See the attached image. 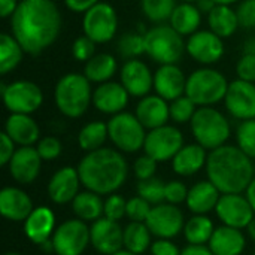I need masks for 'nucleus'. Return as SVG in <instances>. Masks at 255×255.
Returning <instances> with one entry per match:
<instances>
[{
	"label": "nucleus",
	"instance_id": "09e8293b",
	"mask_svg": "<svg viewBox=\"0 0 255 255\" xmlns=\"http://www.w3.org/2000/svg\"><path fill=\"white\" fill-rule=\"evenodd\" d=\"M188 188L181 181H170L166 184V202L170 205H179L187 202Z\"/></svg>",
	"mask_w": 255,
	"mask_h": 255
},
{
	"label": "nucleus",
	"instance_id": "7ed1b4c3",
	"mask_svg": "<svg viewBox=\"0 0 255 255\" xmlns=\"http://www.w3.org/2000/svg\"><path fill=\"white\" fill-rule=\"evenodd\" d=\"M251 160L239 146L223 145L212 149L206 161L208 179L221 194H241L254 179Z\"/></svg>",
	"mask_w": 255,
	"mask_h": 255
},
{
	"label": "nucleus",
	"instance_id": "864d4df0",
	"mask_svg": "<svg viewBox=\"0 0 255 255\" xmlns=\"http://www.w3.org/2000/svg\"><path fill=\"white\" fill-rule=\"evenodd\" d=\"M151 254L152 255H181L179 248L170 242V239H158L152 242L151 245Z\"/></svg>",
	"mask_w": 255,
	"mask_h": 255
},
{
	"label": "nucleus",
	"instance_id": "4c0bfd02",
	"mask_svg": "<svg viewBox=\"0 0 255 255\" xmlns=\"http://www.w3.org/2000/svg\"><path fill=\"white\" fill-rule=\"evenodd\" d=\"M145 16L152 22H164L170 19L176 1L175 0H140Z\"/></svg>",
	"mask_w": 255,
	"mask_h": 255
},
{
	"label": "nucleus",
	"instance_id": "a878e982",
	"mask_svg": "<svg viewBox=\"0 0 255 255\" xmlns=\"http://www.w3.org/2000/svg\"><path fill=\"white\" fill-rule=\"evenodd\" d=\"M4 133L19 146H33L40 136L37 123L27 114H10L4 123Z\"/></svg>",
	"mask_w": 255,
	"mask_h": 255
},
{
	"label": "nucleus",
	"instance_id": "0e129e2a",
	"mask_svg": "<svg viewBox=\"0 0 255 255\" xmlns=\"http://www.w3.org/2000/svg\"><path fill=\"white\" fill-rule=\"evenodd\" d=\"M112 255H137L134 254V253H131V251H128V250H120L118 253H115V254Z\"/></svg>",
	"mask_w": 255,
	"mask_h": 255
},
{
	"label": "nucleus",
	"instance_id": "393cba45",
	"mask_svg": "<svg viewBox=\"0 0 255 255\" xmlns=\"http://www.w3.org/2000/svg\"><path fill=\"white\" fill-rule=\"evenodd\" d=\"M55 232V215L46 206H37L24 221L25 236L36 245L49 241Z\"/></svg>",
	"mask_w": 255,
	"mask_h": 255
},
{
	"label": "nucleus",
	"instance_id": "9d476101",
	"mask_svg": "<svg viewBox=\"0 0 255 255\" xmlns=\"http://www.w3.org/2000/svg\"><path fill=\"white\" fill-rule=\"evenodd\" d=\"M84 34L96 43H106L112 40L118 30V15L114 6L99 1L84 13L82 19Z\"/></svg>",
	"mask_w": 255,
	"mask_h": 255
},
{
	"label": "nucleus",
	"instance_id": "aec40b11",
	"mask_svg": "<svg viewBox=\"0 0 255 255\" xmlns=\"http://www.w3.org/2000/svg\"><path fill=\"white\" fill-rule=\"evenodd\" d=\"M42 161L34 146H19L7 164L9 173L18 184H31L39 176Z\"/></svg>",
	"mask_w": 255,
	"mask_h": 255
},
{
	"label": "nucleus",
	"instance_id": "f257e3e1",
	"mask_svg": "<svg viewBox=\"0 0 255 255\" xmlns=\"http://www.w3.org/2000/svg\"><path fill=\"white\" fill-rule=\"evenodd\" d=\"M10 30L25 54L39 55L60 34V10L52 0H21L10 16Z\"/></svg>",
	"mask_w": 255,
	"mask_h": 255
},
{
	"label": "nucleus",
	"instance_id": "cd10ccee",
	"mask_svg": "<svg viewBox=\"0 0 255 255\" xmlns=\"http://www.w3.org/2000/svg\"><path fill=\"white\" fill-rule=\"evenodd\" d=\"M221 191L208 179L200 181L188 190L187 206L194 215H206L217 208Z\"/></svg>",
	"mask_w": 255,
	"mask_h": 255
},
{
	"label": "nucleus",
	"instance_id": "3c124183",
	"mask_svg": "<svg viewBox=\"0 0 255 255\" xmlns=\"http://www.w3.org/2000/svg\"><path fill=\"white\" fill-rule=\"evenodd\" d=\"M236 73L239 79L255 82V55L244 54L236 64Z\"/></svg>",
	"mask_w": 255,
	"mask_h": 255
},
{
	"label": "nucleus",
	"instance_id": "c85d7f7f",
	"mask_svg": "<svg viewBox=\"0 0 255 255\" xmlns=\"http://www.w3.org/2000/svg\"><path fill=\"white\" fill-rule=\"evenodd\" d=\"M206 149L199 143L184 145L172 160V169L179 176H191L206 166Z\"/></svg>",
	"mask_w": 255,
	"mask_h": 255
},
{
	"label": "nucleus",
	"instance_id": "4d7b16f0",
	"mask_svg": "<svg viewBox=\"0 0 255 255\" xmlns=\"http://www.w3.org/2000/svg\"><path fill=\"white\" fill-rule=\"evenodd\" d=\"M181 255H214L209 247L205 245H188L181 251Z\"/></svg>",
	"mask_w": 255,
	"mask_h": 255
},
{
	"label": "nucleus",
	"instance_id": "f3484780",
	"mask_svg": "<svg viewBox=\"0 0 255 255\" xmlns=\"http://www.w3.org/2000/svg\"><path fill=\"white\" fill-rule=\"evenodd\" d=\"M185 49L197 63L214 64L220 61L224 55V42L223 37H220L214 31L202 30L193 33L188 37Z\"/></svg>",
	"mask_w": 255,
	"mask_h": 255
},
{
	"label": "nucleus",
	"instance_id": "6e6d98bb",
	"mask_svg": "<svg viewBox=\"0 0 255 255\" xmlns=\"http://www.w3.org/2000/svg\"><path fill=\"white\" fill-rule=\"evenodd\" d=\"M18 0H0V16L7 18L12 16L15 9L18 7Z\"/></svg>",
	"mask_w": 255,
	"mask_h": 255
},
{
	"label": "nucleus",
	"instance_id": "7c9ffc66",
	"mask_svg": "<svg viewBox=\"0 0 255 255\" xmlns=\"http://www.w3.org/2000/svg\"><path fill=\"white\" fill-rule=\"evenodd\" d=\"M208 22L211 31H214L223 39L233 36L238 27L241 25L236 10H233L227 4H217L208 13Z\"/></svg>",
	"mask_w": 255,
	"mask_h": 255
},
{
	"label": "nucleus",
	"instance_id": "680f3d73",
	"mask_svg": "<svg viewBox=\"0 0 255 255\" xmlns=\"http://www.w3.org/2000/svg\"><path fill=\"white\" fill-rule=\"evenodd\" d=\"M247 230H248V235H250V238L253 239L255 242V217H254V220L250 223V226L247 227Z\"/></svg>",
	"mask_w": 255,
	"mask_h": 255
},
{
	"label": "nucleus",
	"instance_id": "e2e57ef3",
	"mask_svg": "<svg viewBox=\"0 0 255 255\" xmlns=\"http://www.w3.org/2000/svg\"><path fill=\"white\" fill-rule=\"evenodd\" d=\"M217 4H227V6H230V4H233V3H236L238 0H214Z\"/></svg>",
	"mask_w": 255,
	"mask_h": 255
},
{
	"label": "nucleus",
	"instance_id": "4468645a",
	"mask_svg": "<svg viewBox=\"0 0 255 255\" xmlns=\"http://www.w3.org/2000/svg\"><path fill=\"white\" fill-rule=\"evenodd\" d=\"M215 212L224 226L239 230L247 229L255 215L247 196L244 197L241 194H221Z\"/></svg>",
	"mask_w": 255,
	"mask_h": 255
},
{
	"label": "nucleus",
	"instance_id": "13d9d810",
	"mask_svg": "<svg viewBox=\"0 0 255 255\" xmlns=\"http://www.w3.org/2000/svg\"><path fill=\"white\" fill-rule=\"evenodd\" d=\"M196 6L199 7V10L202 13H209L217 6V3L214 0H197L196 1Z\"/></svg>",
	"mask_w": 255,
	"mask_h": 255
},
{
	"label": "nucleus",
	"instance_id": "bf43d9fd",
	"mask_svg": "<svg viewBox=\"0 0 255 255\" xmlns=\"http://www.w3.org/2000/svg\"><path fill=\"white\" fill-rule=\"evenodd\" d=\"M247 199L251 203V206H253V209H254L255 212V178L251 181V184L247 188Z\"/></svg>",
	"mask_w": 255,
	"mask_h": 255
},
{
	"label": "nucleus",
	"instance_id": "de8ad7c7",
	"mask_svg": "<svg viewBox=\"0 0 255 255\" xmlns=\"http://www.w3.org/2000/svg\"><path fill=\"white\" fill-rule=\"evenodd\" d=\"M157 163L152 157H149L148 154L145 155H140L134 164H133V172L136 175V178L139 181H145V179H149V178H154L155 176V172H157Z\"/></svg>",
	"mask_w": 255,
	"mask_h": 255
},
{
	"label": "nucleus",
	"instance_id": "5fc2aeb1",
	"mask_svg": "<svg viewBox=\"0 0 255 255\" xmlns=\"http://www.w3.org/2000/svg\"><path fill=\"white\" fill-rule=\"evenodd\" d=\"M100 0H64L67 9L76 13H85L88 9H91L94 4H97Z\"/></svg>",
	"mask_w": 255,
	"mask_h": 255
},
{
	"label": "nucleus",
	"instance_id": "423d86ee",
	"mask_svg": "<svg viewBox=\"0 0 255 255\" xmlns=\"http://www.w3.org/2000/svg\"><path fill=\"white\" fill-rule=\"evenodd\" d=\"M229 90L227 78L209 67L197 69L187 78L185 96L190 97L197 106H212L226 99Z\"/></svg>",
	"mask_w": 255,
	"mask_h": 255
},
{
	"label": "nucleus",
	"instance_id": "1a4fd4ad",
	"mask_svg": "<svg viewBox=\"0 0 255 255\" xmlns=\"http://www.w3.org/2000/svg\"><path fill=\"white\" fill-rule=\"evenodd\" d=\"M4 108L10 114H33L43 103V93L39 85L31 81L19 79L12 84H0Z\"/></svg>",
	"mask_w": 255,
	"mask_h": 255
},
{
	"label": "nucleus",
	"instance_id": "5701e85b",
	"mask_svg": "<svg viewBox=\"0 0 255 255\" xmlns=\"http://www.w3.org/2000/svg\"><path fill=\"white\" fill-rule=\"evenodd\" d=\"M30 196L16 187H4L0 191V214L9 221H25L33 211Z\"/></svg>",
	"mask_w": 255,
	"mask_h": 255
},
{
	"label": "nucleus",
	"instance_id": "20e7f679",
	"mask_svg": "<svg viewBox=\"0 0 255 255\" xmlns=\"http://www.w3.org/2000/svg\"><path fill=\"white\" fill-rule=\"evenodd\" d=\"M54 100L64 117L79 118L93 103L91 82L84 73H66L55 85Z\"/></svg>",
	"mask_w": 255,
	"mask_h": 255
},
{
	"label": "nucleus",
	"instance_id": "ea45409f",
	"mask_svg": "<svg viewBox=\"0 0 255 255\" xmlns=\"http://www.w3.org/2000/svg\"><path fill=\"white\" fill-rule=\"evenodd\" d=\"M137 196H140L151 205H160L163 203V200H166V184L155 176L145 181H139Z\"/></svg>",
	"mask_w": 255,
	"mask_h": 255
},
{
	"label": "nucleus",
	"instance_id": "a18cd8bd",
	"mask_svg": "<svg viewBox=\"0 0 255 255\" xmlns=\"http://www.w3.org/2000/svg\"><path fill=\"white\" fill-rule=\"evenodd\" d=\"M127 209V200L120 194H109L105 200V211L103 215L112 221H120L126 215Z\"/></svg>",
	"mask_w": 255,
	"mask_h": 255
},
{
	"label": "nucleus",
	"instance_id": "a19ab883",
	"mask_svg": "<svg viewBox=\"0 0 255 255\" xmlns=\"http://www.w3.org/2000/svg\"><path fill=\"white\" fill-rule=\"evenodd\" d=\"M238 146L250 157L255 158V118L245 120L236 130Z\"/></svg>",
	"mask_w": 255,
	"mask_h": 255
},
{
	"label": "nucleus",
	"instance_id": "39448f33",
	"mask_svg": "<svg viewBox=\"0 0 255 255\" xmlns=\"http://www.w3.org/2000/svg\"><path fill=\"white\" fill-rule=\"evenodd\" d=\"M190 123L196 142L205 149H217L226 145L230 137V124L227 118L211 106L199 108Z\"/></svg>",
	"mask_w": 255,
	"mask_h": 255
},
{
	"label": "nucleus",
	"instance_id": "e433bc0d",
	"mask_svg": "<svg viewBox=\"0 0 255 255\" xmlns=\"http://www.w3.org/2000/svg\"><path fill=\"white\" fill-rule=\"evenodd\" d=\"M214 232V223L206 215H194L184 226V236L190 245L209 244Z\"/></svg>",
	"mask_w": 255,
	"mask_h": 255
},
{
	"label": "nucleus",
	"instance_id": "8fccbe9b",
	"mask_svg": "<svg viewBox=\"0 0 255 255\" xmlns=\"http://www.w3.org/2000/svg\"><path fill=\"white\" fill-rule=\"evenodd\" d=\"M239 24L245 28H255V0H242L236 9Z\"/></svg>",
	"mask_w": 255,
	"mask_h": 255
},
{
	"label": "nucleus",
	"instance_id": "2f4dec72",
	"mask_svg": "<svg viewBox=\"0 0 255 255\" xmlns=\"http://www.w3.org/2000/svg\"><path fill=\"white\" fill-rule=\"evenodd\" d=\"M117 69H118L117 58L111 54L100 52L85 63L84 75L88 78L90 82L103 84V82H108L115 75Z\"/></svg>",
	"mask_w": 255,
	"mask_h": 255
},
{
	"label": "nucleus",
	"instance_id": "f704fd0d",
	"mask_svg": "<svg viewBox=\"0 0 255 255\" xmlns=\"http://www.w3.org/2000/svg\"><path fill=\"white\" fill-rule=\"evenodd\" d=\"M151 235L146 223L131 221L124 229V248L137 255L143 254L152 245Z\"/></svg>",
	"mask_w": 255,
	"mask_h": 255
},
{
	"label": "nucleus",
	"instance_id": "4be33fe9",
	"mask_svg": "<svg viewBox=\"0 0 255 255\" xmlns=\"http://www.w3.org/2000/svg\"><path fill=\"white\" fill-rule=\"evenodd\" d=\"M185 87L187 78L176 64H161L154 75V90L167 102L184 96Z\"/></svg>",
	"mask_w": 255,
	"mask_h": 255
},
{
	"label": "nucleus",
	"instance_id": "473e14b6",
	"mask_svg": "<svg viewBox=\"0 0 255 255\" xmlns=\"http://www.w3.org/2000/svg\"><path fill=\"white\" fill-rule=\"evenodd\" d=\"M72 209L76 217L82 221H97L102 218L105 211V202L102 200L100 194L94 191H82L72 202Z\"/></svg>",
	"mask_w": 255,
	"mask_h": 255
},
{
	"label": "nucleus",
	"instance_id": "dca6fc26",
	"mask_svg": "<svg viewBox=\"0 0 255 255\" xmlns=\"http://www.w3.org/2000/svg\"><path fill=\"white\" fill-rule=\"evenodd\" d=\"M226 108L238 120L255 118V84L236 79L229 84L226 94Z\"/></svg>",
	"mask_w": 255,
	"mask_h": 255
},
{
	"label": "nucleus",
	"instance_id": "58836bf2",
	"mask_svg": "<svg viewBox=\"0 0 255 255\" xmlns=\"http://www.w3.org/2000/svg\"><path fill=\"white\" fill-rule=\"evenodd\" d=\"M117 49L127 60L137 58L145 52V36L140 33H124L118 40Z\"/></svg>",
	"mask_w": 255,
	"mask_h": 255
},
{
	"label": "nucleus",
	"instance_id": "c9c22d12",
	"mask_svg": "<svg viewBox=\"0 0 255 255\" xmlns=\"http://www.w3.org/2000/svg\"><path fill=\"white\" fill-rule=\"evenodd\" d=\"M24 49L13 34L1 33L0 34V73L6 75L12 72L21 61Z\"/></svg>",
	"mask_w": 255,
	"mask_h": 255
},
{
	"label": "nucleus",
	"instance_id": "603ef678",
	"mask_svg": "<svg viewBox=\"0 0 255 255\" xmlns=\"http://www.w3.org/2000/svg\"><path fill=\"white\" fill-rule=\"evenodd\" d=\"M15 142L4 133L1 131L0 134V166H7L10 158L15 154Z\"/></svg>",
	"mask_w": 255,
	"mask_h": 255
},
{
	"label": "nucleus",
	"instance_id": "0eeeda50",
	"mask_svg": "<svg viewBox=\"0 0 255 255\" xmlns=\"http://www.w3.org/2000/svg\"><path fill=\"white\" fill-rule=\"evenodd\" d=\"M143 36L145 54L158 64H176L187 51L182 36L172 25H155Z\"/></svg>",
	"mask_w": 255,
	"mask_h": 255
},
{
	"label": "nucleus",
	"instance_id": "338daca9",
	"mask_svg": "<svg viewBox=\"0 0 255 255\" xmlns=\"http://www.w3.org/2000/svg\"><path fill=\"white\" fill-rule=\"evenodd\" d=\"M182 1H190V3H193V1H197V0H182Z\"/></svg>",
	"mask_w": 255,
	"mask_h": 255
},
{
	"label": "nucleus",
	"instance_id": "79ce46f5",
	"mask_svg": "<svg viewBox=\"0 0 255 255\" xmlns=\"http://www.w3.org/2000/svg\"><path fill=\"white\" fill-rule=\"evenodd\" d=\"M170 120H173L178 124H185L188 121L193 120L194 114H196V103L187 97L185 94L175 99L173 102H170Z\"/></svg>",
	"mask_w": 255,
	"mask_h": 255
},
{
	"label": "nucleus",
	"instance_id": "49530a36",
	"mask_svg": "<svg viewBox=\"0 0 255 255\" xmlns=\"http://www.w3.org/2000/svg\"><path fill=\"white\" fill-rule=\"evenodd\" d=\"M36 149L40 155V158L43 161H51V160H55L57 157H60L61 154V142L54 137V136H46L43 139H40L36 145Z\"/></svg>",
	"mask_w": 255,
	"mask_h": 255
},
{
	"label": "nucleus",
	"instance_id": "052dcab7",
	"mask_svg": "<svg viewBox=\"0 0 255 255\" xmlns=\"http://www.w3.org/2000/svg\"><path fill=\"white\" fill-rule=\"evenodd\" d=\"M244 54H253V55H255V37L247 39V42L244 43Z\"/></svg>",
	"mask_w": 255,
	"mask_h": 255
},
{
	"label": "nucleus",
	"instance_id": "72a5a7b5",
	"mask_svg": "<svg viewBox=\"0 0 255 255\" xmlns=\"http://www.w3.org/2000/svg\"><path fill=\"white\" fill-rule=\"evenodd\" d=\"M109 137L108 124L103 121H91L85 124L78 134V145L82 151L91 152L103 148V143Z\"/></svg>",
	"mask_w": 255,
	"mask_h": 255
},
{
	"label": "nucleus",
	"instance_id": "6e6552de",
	"mask_svg": "<svg viewBox=\"0 0 255 255\" xmlns=\"http://www.w3.org/2000/svg\"><path fill=\"white\" fill-rule=\"evenodd\" d=\"M146 128L130 112H120L112 115L108 123L109 139L117 149L123 152H137L143 148L146 139Z\"/></svg>",
	"mask_w": 255,
	"mask_h": 255
},
{
	"label": "nucleus",
	"instance_id": "69168bd1",
	"mask_svg": "<svg viewBox=\"0 0 255 255\" xmlns=\"http://www.w3.org/2000/svg\"><path fill=\"white\" fill-rule=\"evenodd\" d=\"M4 255H21V254H18V253H6Z\"/></svg>",
	"mask_w": 255,
	"mask_h": 255
},
{
	"label": "nucleus",
	"instance_id": "f03ea898",
	"mask_svg": "<svg viewBox=\"0 0 255 255\" xmlns=\"http://www.w3.org/2000/svg\"><path fill=\"white\" fill-rule=\"evenodd\" d=\"M76 169L82 185L100 196L114 194L128 176L127 160L120 151L112 148H99L87 152Z\"/></svg>",
	"mask_w": 255,
	"mask_h": 255
},
{
	"label": "nucleus",
	"instance_id": "bb28decb",
	"mask_svg": "<svg viewBox=\"0 0 255 255\" xmlns=\"http://www.w3.org/2000/svg\"><path fill=\"white\" fill-rule=\"evenodd\" d=\"M208 247L214 255H241L247 247V239L239 229L221 226L215 229Z\"/></svg>",
	"mask_w": 255,
	"mask_h": 255
},
{
	"label": "nucleus",
	"instance_id": "9b49d317",
	"mask_svg": "<svg viewBox=\"0 0 255 255\" xmlns=\"http://www.w3.org/2000/svg\"><path fill=\"white\" fill-rule=\"evenodd\" d=\"M51 241L57 255H81L91 244L90 227L79 218L67 220L55 229Z\"/></svg>",
	"mask_w": 255,
	"mask_h": 255
},
{
	"label": "nucleus",
	"instance_id": "c03bdc74",
	"mask_svg": "<svg viewBox=\"0 0 255 255\" xmlns=\"http://www.w3.org/2000/svg\"><path fill=\"white\" fill-rule=\"evenodd\" d=\"M72 55L76 61L87 63L90 58L96 55V42L90 39L87 34L76 37L72 45Z\"/></svg>",
	"mask_w": 255,
	"mask_h": 255
},
{
	"label": "nucleus",
	"instance_id": "6ab92c4d",
	"mask_svg": "<svg viewBox=\"0 0 255 255\" xmlns=\"http://www.w3.org/2000/svg\"><path fill=\"white\" fill-rule=\"evenodd\" d=\"M81 176L78 169L66 166L58 169L48 182V196L57 205H66L73 202L79 193Z\"/></svg>",
	"mask_w": 255,
	"mask_h": 255
},
{
	"label": "nucleus",
	"instance_id": "a211bd4d",
	"mask_svg": "<svg viewBox=\"0 0 255 255\" xmlns=\"http://www.w3.org/2000/svg\"><path fill=\"white\" fill-rule=\"evenodd\" d=\"M120 78L124 88L133 97L142 99L148 96L151 88H154V75L151 73L149 67L137 58L127 60L123 64Z\"/></svg>",
	"mask_w": 255,
	"mask_h": 255
},
{
	"label": "nucleus",
	"instance_id": "f8f14e48",
	"mask_svg": "<svg viewBox=\"0 0 255 255\" xmlns=\"http://www.w3.org/2000/svg\"><path fill=\"white\" fill-rule=\"evenodd\" d=\"M184 146L182 133L173 126H161L158 128L149 130L145 139V154L152 157L155 161L173 160V157Z\"/></svg>",
	"mask_w": 255,
	"mask_h": 255
},
{
	"label": "nucleus",
	"instance_id": "c756f323",
	"mask_svg": "<svg viewBox=\"0 0 255 255\" xmlns=\"http://www.w3.org/2000/svg\"><path fill=\"white\" fill-rule=\"evenodd\" d=\"M169 21H170V25L181 36H191L193 33L197 31L202 22V12L194 3L182 1L176 4Z\"/></svg>",
	"mask_w": 255,
	"mask_h": 255
},
{
	"label": "nucleus",
	"instance_id": "774afa93",
	"mask_svg": "<svg viewBox=\"0 0 255 255\" xmlns=\"http://www.w3.org/2000/svg\"><path fill=\"white\" fill-rule=\"evenodd\" d=\"M254 255H255V253H254Z\"/></svg>",
	"mask_w": 255,
	"mask_h": 255
},
{
	"label": "nucleus",
	"instance_id": "412c9836",
	"mask_svg": "<svg viewBox=\"0 0 255 255\" xmlns=\"http://www.w3.org/2000/svg\"><path fill=\"white\" fill-rule=\"evenodd\" d=\"M128 91L120 82H103L93 91V105L97 111L106 115H117L124 112L128 105Z\"/></svg>",
	"mask_w": 255,
	"mask_h": 255
},
{
	"label": "nucleus",
	"instance_id": "2eb2a0df",
	"mask_svg": "<svg viewBox=\"0 0 255 255\" xmlns=\"http://www.w3.org/2000/svg\"><path fill=\"white\" fill-rule=\"evenodd\" d=\"M90 242L99 254H115L124 247V229L118 221L102 217L90 227Z\"/></svg>",
	"mask_w": 255,
	"mask_h": 255
},
{
	"label": "nucleus",
	"instance_id": "37998d69",
	"mask_svg": "<svg viewBox=\"0 0 255 255\" xmlns=\"http://www.w3.org/2000/svg\"><path fill=\"white\" fill-rule=\"evenodd\" d=\"M152 206L149 202L142 199L140 196L133 197L127 200V209H126V217L130 221H137V223H145Z\"/></svg>",
	"mask_w": 255,
	"mask_h": 255
},
{
	"label": "nucleus",
	"instance_id": "b1692460",
	"mask_svg": "<svg viewBox=\"0 0 255 255\" xmlns=\"http://www.w3.org/2000/svg\"><path fill=\"white\" fill-rule=\"evenodd\" d=\"M137 120L146 130H154L166 126L170 118V106L160 96H145L136 106Z\"/></svg>",
	"mask_w": 255,
	"mask_h": 255
},
{
	"label": "nucleus",
	"instance_id": "ddd939ff",
	"mask_svg": "<svg viewBox=\"0 0 255 255\" xmlns=\"http://www.w3.org/2000/svg\"><path fill=\"white\" fill-rule=\"evenodd\" d=\"M146 226L149 232L158 239H172L184 230V215L176 205L160 203L154 205L148 218Z\"/></svg>",
	"mask_w": 255,
	"mask_h": 255
}]
</instances>
